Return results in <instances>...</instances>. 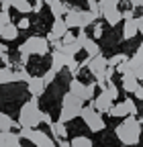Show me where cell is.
Instances as JSON below:
<instances>
[{"label":"cell","instance_id":"8","mask_svg":"<svg viewBox=\"0 0 143 147\" xmlns=\"http://www.w3.org/2000/svg\"><path fill=\"white\" fill-rule=\"evenodd\" d=\"M94 90H96V82H92V84H84L80 80H72L69 82V92L74 96H78L82 102L92 100L94 98Z\"/></svg>","mask_w":143,"mask_h":147},{"label":"cell","instance_id":"5","mask_svg":"<svg viewBox=\"0 0 143 147\" xmlns=\"http://www.w3.org/2000/svg\"><path fill=\"white\" fill-rule=\"evenodd\" d=\"M19 137L21 139H27V141H31L35 147H57V143L53 141L47 133H43V131H39L37 127L35 129H31V127H21V131H19Z\"/></svg>","mask_w":143,"mask_h":147},{"label":"cell","instance_id":"9","mask_svg":"<svg viewBox=\"0 0 143 147\" xmlns=\"http://www.w3.org/2000/svg\"><path fill=\"white\" fill-rule=\"evenodd\" d=\"M80 65H88L94 76H98V74H104L106 65H109V59H106L102 53H98V55H88V59L82 61Z\"/></svg>","mask_w":143,"mask_h":147},{"label":"cell","instance_id":"14","mask_svg":"<svg viewBox=\"0 0 143 147\" xmlns=\"http://www.w3.org/2000/svg\"><path fill=\"white\" fill-rule=\"evenodd\" d=\"M16 37H19V27L14 23H8V25H4L0 29V39L2 41H14Z\"/></svg>","mask_w":143,"mask_h":147},{"label":"cell","instance_id":"44","mask_svg":"<svg viewBox=\"0 0 143 147\" xmlns=\"http://www.w3.org/2000/svg\"><path fill=\"white\" fill-rule=\"evenodd\" d=\"M0 2H2V0H0Z\"/></svg>","mask_w":143,"mask_h":147},{"label":"cell","instance_id":"18","mask_svg":"<svg viewBox=\"0 0 143 147\" xmlns=\"http://www.w3.org/2000/svg\"><path fill=\"white\" fill-rule=\"evenodd\" d=\"M49 129H51V133H53V139H57V141L67 137L65 123H61V121H57V123H51V125H49Z\"/></svg>","mask_w":143,"mask_h":147},{"label":"cell","instance_id":"38","mask_svg":"<svg viewBox=\"0 0 143 147\" xmlns=\"http://www.w3.org/2000/svg\"><path fill=\"white\" fill-rule=\"evenodd\" d=\"M43 4H45L43 0H35V2H33V12H39L43 8Z\"/></svg>","mask_w":143,"mask_h":147},{"label":"cell","instance_id":"20","mask_svg":"<svg viewBox=\"0 0 143 147\" xmlns=\"http://www.w3.org/2000/svg\"><path fill=\"white\" fill-rule=\"evenodd\" d=\"M59 51H63L65 55H72V57H76V53H78V51H82V43L76 39V41H72V43L61 45V49H59Z\"/></svg>","mask_w":143,"mask_h":147},{"label":"cell","instance_id":"41","mask_svg":"<svg viewBox=\"0 0 143 147\" xmlns=\"http://www.w3.org/2000/svg\"><path fill=\"white\" fill-rule=\"evenodd\" d=\"M135 21H137V27H139V29L143 31V14H141V16H137Z\"/></svg>","mask_w":143,"mask_h":147},{"label":"cell","instance_id":"32","mask_svg":"<svg viewBox=\"0 0 143 147\" xmlns=\"http://www.w3.org/2000/svg\"><path fill=\"white\" fill-rule=\"evenodd\" d=\"M123 102H125V106H127V113H129L131 117H135V115H137V106H135L133 98H125Z\"/></svg>","mask_w":143,"mask_h":147},{"label":"cell","instance_id":"11","mask_svg":"<svg viewBox=\"0 0 143 147\" xmlns=\"http://www.w3.org/2000/svg\"><path fill=\"white\" fill-rule=\"evenodd\" d=\"M27 90H29V94L31 96H41L43 92L47 90V82L43 80V76L41 78H37V76H31V80L27 82Z\"/></svg>","mask_w":143,"mask_h":147},{"label":"cell","instance_id":"31","mask_svg":"<svg viewBox=\"0 0 143 147\" xmlns=\"http://www.w3.org/2000/svg\"><path fill=\"white\" fill-rule=\"evenodd\" d=\"M129 57H127V55H125V53H117V55H113V57L109 59V65L111 67H117L119 63H123V61H127Z\"/></svg>","mask_w":143,"mask_h":147},{"label":"cell","instance_id":"1","mask_svg":"<svg viewBox=\"0 0 143 147\" xmlns=\"http://www.w3.org/2000/svg\"><path fill=\"white\" fill-rule=\"evenodd\" d=\"M117 133V139L125 145V147H133L139 143V137H141V125L137 123L135 117H125V121L115 129Z\"/></svg>","mask_w":143,"mask_h":147},{"label":"cell","instance_id":"29","mask_svg":"<svg viewBox=\"0 0 143 147\" xmlns=\"http://www.w3.org/2000/svg\"><path fill=\"white\" fill-rule=\"evenodd\" d=\"M106 82H109V84L104 86V90H102V92H104V94L109 96L111 100H117V98H119V88H117V86H115L111 80H106Z\"/></svg>","mask_w":143,"mask_h":147},{"label":"cell","instance_id":"40","mask_svg":"<svg viewBox=\"0 0 143 147\" xmlns=\"http://www.w3.org/2000/svg\"><path fill=\"white\" fill-rule=\"evenodd\" d=\"M133 94H135V96H137L139 100H143V88H141V86H137V90L133 92Z\"/></svg>","mask_w":143,"mask_h":147},{"label":"cell","instance_id":"23","mask_svg":"<svg viewBox=\"0 0 143 147\" xmlns=\"http://www.w3.org/2000/svg\"><path fill=\"white\" fill-rule=\"evenodd\" d=\"M102 16L106 18L109 27H117V25L123 21V16H121V10H119V8H115V10H111V12H106V14H102Z\"/></svg>","mask_w":143,"mask_h":147},{"label":"cell","instance_id":"39","mask_svg":"<svg viewBox=\"0 0 143 147\" xmlns=\"http://www.w3.org/2000/svg\"><path fill=\"white\" fill-rule=\"evenodd\" d=\"M94 37H102V25H94Z\"/></svg>","mask_w":143,"mask_h":147},{"label":"cell","instance_id":"30","mask_svg":"<svg viewBox=\"0 0 143 147\" xmlns=\"http://www.w3.org/2000/svg\"><path fill=\"white\" fill-rule=\"evenodd\" d=\"M65 67L69 69L72 76H76V74L80 71V63H78V59H76V57H72V55H67V57H65Z\"/></svg>","mask_w":143,"mask_h":147},{"label":"cell","instance_id":"24","mask_svg":"<svg viewBox=\"0 0 143 147\" xmlns=\"http://www.w3.org/2000/svg\"><path fill=\"white\" fill-rule=\"evenodd\" d=\"M14 127H19V123H14L8 115L0 113V131H12Z\"/></svg>","mask_w":143,"mask_h":147},{"label":"cell","instance_id":"19","mask_svg":"<svg viewBox=\"0 0 143 147\" xmlns=\"http://www.w3.org/2000/svg\"><path fill=\"white\" fill-rule=\"evenodd\" d=\"M49 10H51V14H53V18H59V16H65V12L69 10L61 0H53V2L49 4Z\"/></svg>","mask_w":143,"mask_h":147},{"label":"cell","instance_id":"12","mask_svg":"<svg viewBox=\"0 0 143 147\" xmlns=\"http://www.w3.org/2000/svg\"><path fill=\"white\" fill-rule=\"evenodd\" d=\"M137 86H139V80H137V76L131 71V69H127L123 74V78H121V88L127 92V94H133V92L137 90Z\"/></svg>","mask_w":143,"mask_h":147},{"label":"cell","instance_id":"16","mask_svg":"<svg viewBox=\"0 0 143 147\" xmlns=\"http://www.w3.org/2000/svg\"><path fill=\"white\" fill-rule=\"evenodd\" d=\"M129 69L137 76V80L143 82V57H139V55L131 57V59H129Z\"/></svg>","mask_w":143,"mask_h":147},{"label":"cell","instance_id":"4","mask_svg":"<svg viewBox=\"0 0 143 147\" xmlns=\"http://www.w3.org/2000/svg\"><path fill=\"white\" fill-rule=\"evenodd\" d=\"M65 25L67 29H86L88 25H92L96 18L90 10H80V8H69L65 12Z\"/></svg>","mask_w":143,"mask_h":147},{"label":"cell","instance_id":"17","mask_svg":"<svg viewBox=\"0 0 143 147\" xmlns=\"http://www.w3.org/2000/svg\"><path fill=\"white\" fill-rule=\"evenodd\" d=\"M137 31H139V27H137V21H135V18H131V21H125V27H123V39H125V41L133 39V37L137 35Z\"/></svg>","mask_w":143,"mask_h":147},{"label":"cell","instance_id":"33","mask_svg":"<svg viewBox=\"0 0 143 147\" xmlns=\"http://www.w3.org/2000/svg\"><path fill=\"white\" fill-rule=\"evenodd\" d=\"M8 23H12V21H10L8 10H0V29H2L4 25H8Z\"/></svg>","mask_w":143,"mask_h":147},{"label":"cell","instance_id":"26","mask_svg":"<svg viewBox=\"0 0 143 147\" xmlns=\"http://www.w3.org/2000/svg\"><path fill=\"white\" fill-rule=\"evenodd\" d=\"M82 49H84L88 55H98V53H100V47H98V43H96L94 39H86V41L82 43Z\"/></svg>","mask_w":143,"mask_h":147},{"label":"cell","instance_id":"37","mask_svg":"<svg viewBox=\"0 0 143 147\" xmlns=\"http://www.w3.org/2000/svg\"><path fill=\"white\" fill-rule=\"evenodd\" d=\"M41 123H45V125H51V123H53L51 115H49V113H43V110H41Z\"/></svg>","mask_w":143,"mask_h":147},{"label":"cell","instance_id":"2","mask_svg":"<svg viewBox=\"0 0 143 147\" xmlns=\"http://www.w3.org/2000/svg\"><path fill=\"white\" fill-rule=\"evenodd\" d=\"M41 125V110H39V100L33 96L29 102H25L19 110V127H39Z\"/></svg>","mask_w":143,"mask_h":147},{"label":"cell","instance_id":"34","mask_svg":"<svg viewBox=\"0 0 143 147\" xmlns=\"http://www.w3.org/2000/svg\"><path fill=\"white\" fill-rule=\"evenodd\" d=\"M55 78H57V71H55V69H51V67L45 71V76H43V80H45L47 84H51V82L55 80Z\"/></svg>","mask_w":143,"mask_h":147},{"label":"cell","instance_id":"15","mask_svg":"<svg viewBox=\"0 0 143 147\" xmlns=\"http://www.w3.org/2000/svg\"><path fill=\"white\" fill-rule=\"evenodd\" d=\"M65 57L67 55L63 53V51H59V49H55L53 51V55H51V69H55L57 74L65 67Z\"/></svg>","mask_w":143,"mask_h":147},{"label":"cell","instance_id":"13","mask_svg":"<svg viewBox=\"0 0 143 147\" xmlns=\"http://www.w3.org/2000/svg\"><path fill=\"white\" fill-rule=\"evenodd\" d=\"M92 106L98 110V113H109L111 106H113V100H111V98L102 92V94H98V96L92 100Z\"/></svg>","mask_w":143,"mask_h":147},{"label":"cell","instance_id":"28","mask_svg":"<svg viewBox=\"0 0 143 147\" xmlns=\"http://www.w3.org/2000/svg\"><path fill=\"white\" fill-rule=\"evenodd\" d=\"M109 115H111V117H125V115L129 117L125 102H117V104H113V106H111V110H109Z\"/></svg>","mask_w":143,"mask_h":147},{"label":"cell","instance_id":"7","mask_svg":"<svg viewBox=\"0 0 143 147\" xmlns=\"http://www.w3.org/2000/svg\"><path fill=\"white\" fill-rule=\"evenodd\" d=\"M80 117H82V121L86 123V127L90 129L92 133L104 131V121H102V115L98 113L94 106H82Z\"/></svg>","mask_w":143,"mask_h":147},{"label":"cell","instance_id":"25","mask_svg":"<svg viewBox=\"0 0 143 147\" xmlns=\"http://www.w3.org/2000/svg\"><path fill=\"white\" fill-rule=\"evenodd\" d=\"M16 82V74L10 71L8 67H0V84H12Z\"/></svg>","mask_w":143,"mask_h":147},{"label":"cell","instance_id":"3","mask_svg":"<svg viewBox=\"0 0 143 147\" xmlns=\"http://www.w3.org/2000/svg\"><path fill=\"white\" fill-rule=\"evenodd\" d=\"M82 106H84V102H82L78 96H74L72 92L63 94V98H61V110H59V121H61V123L74 121L76 117H80Z\"/></svg>","mask_w":143,"mask_h":147},{"label":"cell","instance_id":"21","mask_svg":"<svg viewBox=\"0 0 143 147\" xmlns=\"http://www.w3.org/2000/svg\"><path fill=\"white\" fill-rule=\"evenodd\" d=\"M4 147H21V137H19V133L4 131Z\"/></svg>","mask_w":143,"mask_h":147},{"label":"cell","instance_id":"10","mask_svg":"<svg viewBox=\"0 0 143 147\" xmlns=\"http://www.w3.org/2000/svg\"><path fill=\"white\" fill-rule=\"evenodd\" d=\"M65 33H67V25H65V21H63V16L53 18V25H51V29H49V33H47V41H49V43L59 41Z\"/></svg>","mask_w":143,"mask_h":147},{"label":"cell","instance_id":"27","mask_svg":"<svg viewBox=\"0 0 143 147\" xmlns=\"http://www.w3.org/2000/svg\"><path fill=\"white\" fill-rule=\"evenodd\" d=\"M69 143H72V147H94L92 139H90V137H84V135H78V137H74V139H72Z\"/></svg>","mask_w":143,"mask_h":147},{"label":"cell","instance_id":"43","mask_svg":"<svg viewBox=\"0 0 143 147\" xmlns=\"http://www.w3.org/2000/svg\"><path fill=\"white\" fill-rule=\"evenodd\" d=\"M135 55H139V57H143V43L137 47V51H135Z\"/></svg>","mask_w":143,"mask_h":147},{"label":"cell","instance_id":"36","mask_svg":"<svg viewBox=\"0 0 143 147\" xmlns=\"http://www.w3.org/2000/svg\"><path fill=\"white\" fill-rule=\"evenodd\" d=\"M16 27H19V31H21V29L25 31V29H29V27H31V21H29L27 16H23L21 21H19V25H16Z\"/></svg>","mask_w":143,"mask_h":147},{"label":"cell","instance_id":"22","mask_svg":"<svg viewBox=\"0 0 143 147\" xmlns=\"http://www.w3.org/2000/svg\"><path fill=\"white\" fill-rule=\"evenodd\" d=\"M121 0H98V6H100V14H106L115 8H119Z\"/></svg>","mask_w":143,"mask_h":147},{"label":"cell","instance_id":"42","mask_svg":"<svg viewBox=\"0 0 143 147\" xmlns=\"http://www.w3.org/2000/svg\"><path fill=\"white\" fill-rule=\"evenodd\" d=\"M4 53H8V47L4 43H0V55H4Z\"/></svg>","mask_w":143,"mask_h":147},{"label":"cell","instance_id":"35","mask_svg":"<svg viewBox=\"0 0 143 147\" xmlns=\"http://www.w3.org/2000/svg\"><path fill=\"white\" fill-rule=\"evenodd\" d=\"M121 16H123V21H131V18H135V8L121 10Z\"/></svg>","mask_w":143,"mask_h":147},{"label":"cell","instance_id":"6","mask_svg":"<svg viewBox=\"0 0 143 147\" xmlns=\"http://www.w3.org/2000/svg\"><path fill=\"white\" fill-rule=\"evenodd\" d=\"M47 51H49L47 37H37V35H31L19 47V53H27V55H47Z\"/></svg>","mask_w":143,"mask_h":147}]
</instances>
